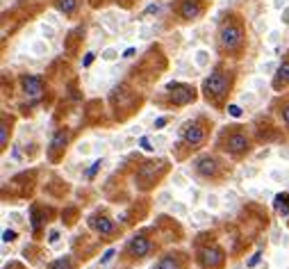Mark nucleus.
<instances>
[{"instance_id":"f257e3e1","label":"nucleus","mask_w":289,"mask_h":269,"mask_svg":"<svg viewBox=\"0 0 289 269\" xmlns=\"http://www.w3.org/2000/svg\"><path fill=\"white\" fill-rule=\"evenodd\" d=\"M228 87H230V80L225 78V73H221V71H214L210 75V78L205 80V85H203V89H205V96L207 98H212L214 103H217L221 96H225L228 94Z\"/></svg>"},{"instance_id":"aec40b11","label":"nucleus","mask_w":289,"mask_h":269,"mask_svg":"<svg viewBox=\"0 0 289 269\" xmlns=\"http://www.w3.org/2000/svg\"><path fill=\"white\" fill-rule=\"evenodd\" d=\"M103 57H105V59H114V57H116V53H114L112 48H110V50H105V55H103Z\"/></svg>"},{"instance_id":"20e7f679","label":"nucleus","mask_w":289,"mask_h":269,"mask_svg":"<svg viewBox=\"0 0 289 269\" xmlns=\"http://www.w3.org/2000/svg\"><path fill=\"white\" fill-rule=\"evenodd\" d=\"M205 137V130L200 128V123L198 121H194V123H187L182 128V142L187 146H198L200 142H203Z\"/></svg>"},{"instance_id":"dca6fc26","label":"nucleus","mask_w":289,"mask_h":269,"mask_svg":"<svg viewBox=\"0 0 289 269\" xmlns=\"http://www.w3.org/2000/svg\"><path fill=\"white\" fill-rule=\"evenodd\" d=\"M50 269H71V260H68V258H62V260H57V263H53L50 265Z\"/></svg>"},{"instance_id":"2eb2a0df","label":"nucleus","mask_w":289,"mask_h":269,"mask_svg":"<svg viewBox=\"0 0 289 269\" xmlns=\"http://www.w3.org/2000/svg\"><path fill=\"white\" fill-rule=\"evenodd\" d=\"M75 5H78V0H57V7L64 14H71L75 9Z\"/></svg>"},{"instance_id":"0eeeda50","label":"nucleus","mask_w":289,"mask_h":269,"mask_svg":"<svg viewBox=\"0 0 289 269\" xmlns=\"http://www.w3.org/2000/svg\"><path fill=\"white\" fill-rule=\"evenodd\" d=\"M217 167H219V162L214 158H210V155H205V158H200L196 162V169H198V173H200V176H212V173H214V171H217Z\"/></svg>"},{"instance_id":"f03ea898","label":"nucleus","mask_w":289,"mask_h":269,"mask_svg":"<svg viewBox=\"0 0 289 269\" xmlns=\"http://www.w3.org/2000/svg\"><path fill=\"white\" fill-rule=\"evenodd\" d=\"M223 148L225 151L235 153V155H239V153L248 151V139H246V135L244 132H230V135H225L223 137Z\"/></svg>"},{"instance_id":"ddd939ff","label":"nucleus","mask_w":289,"mask_h":269,"mask_svg":"<svg viewBox=\"0 0 289 269\" xmlns=\"http://www.w3.org/2000/svg\"><path fill=\"white\" fill-rule=\"evenodd\" d=\"M276 210L280 215H287L289 212V194H278L276 196Z\"/></svg>"},{"instance_id":"9d476101","label":"nucleus","mask_w":289,"mask_h":269,"mask_svg":"<svg viewBox=\"0 0 289 269\" xmlns=\"http://www.w3.org/2000/svg\"><path fill=\"white\" fill-rule=\"evenodd\" d=\"M23 89H25V94H30V96H37V94L41 92V80L32 78V75H25V78H23Z\"/></svg>"},{"instance_id":"1a4fd4ad","label":"nucleus","mask_w":289,"mask_h":269,"mask_svg":"<svg viewBox=\"0 0 289 269\" xmlns=\"http://www.w3.org/2000/svg\"><path fill=\"white\" fill-rule=\"evenodd\" d=\"M180 253H171V256H164L157 263V269H184L182 263H180Z\"/></svg>"},{"instance_id":"4468645a","label":"nucleus","mask_w":289,"mask_h":269,"mask_svg":"<svg viewBox=\"0 0 289 269\" xmlns=\"http://www.w3.org/2000/svg\"><path fill=\"white\" fill-rule=\"evenodd\" d=\"M289 82V64L285 62L280 69H278V80H276V87H280V85H287Z\"/></svg>"},{"instance_id":"f3484780","label":"nucleus","mask_w":289,"mask_h":269,"mask_svg":"<svg viewBox=\"0 0 289 269\" xmlns=\"http://www.w3.org/2000/svg\"><path fill=\"white\" fill-rule=\"evenodd\" d=\"M283 121L289 125V105H285V107H283Z\"/></svg>"},{"instance_id":"6e6552de","label":"nucleus","mask_w":289,"mask_h":269,"mask_svg":"<svg viewBox=\"0 0 289 269\" xmlns=\"http://www.w3.org/2000/svg\"><path fill=\"white\" fill-rule=\"evenodd\" d=\"M180 14H182V19H196L200 14V7L196 5V0H184L182 7H180Z\"/></svg>"},{"instance_id":"f8f14e48","label":"nucleus","mask_w":289,"mask_h":269,"mask_svg":"<svg viewBox=\"0 0 289 269\" xmlns=\"http://www.w3.org/2000/svg\"><path fill=\"white\" fill-rule=\"evenodd\" d=\"M64 144H66V132H64V130H59L57 135H55L53 144H50V155L55 158V151H57V148H66Z\"/></svg>"},{"instance_id":"9b49d317","label":"nucleus","mask_w":289,"mask_h":269,"mask_svg":"<svg viewBox=\"0 0 289 269\" xmlns=\"http://www.w3.org/2000/svg\"><path fill=\"white\" fill-rule=\"evenodd\" d=\"M91 223H93V228L98 230L100 235H110V233L114 230V223L110 221V219H105V217H100V221H98V219H93Z\"/></svg>"},{"instance_id":"412c9836","label":"nucleus","mask_w":289,"mask_h":269,"mask_svg":"<svg viewBox=\"0 0 289 269\" xmlns=\"http://www.w3.org/2000/svg\"><path fill=\"white\" fill-rule=\"evenodd\" d=\"M164 123H166V119H157V121H155V128H162Z\"/></svg>"},{"instance_id":"a211bd4d","label":"nucleus","mask_w":289,"mask_h":269,"mask_svg":"<svg viewBox=\"0 0 289 269\" xmlns=\"http://www.w3.org/2000/svg\"><path fill=\"white\" fill-rule=\"evenodd\" d=\"M14 237H16V233H14V230H5V242H12Z\"/></svg>"},{"instance_id":"423d86ee","label":"nucleus","mask_w":289,"mask_h":269,"mask_svg":"<svg viewBox=\"0 0 289 269\" xmlns=\"http://www.w3.org/2000/svg\"><path fill=\"white\" fill-rule=\"evenodd\" d=\"M200 263H203L205 269H219L221 265H223V253H221L219 249H212V253L210 251H205L203 256H200Z\"/></svg>"},{"instance_id":"39448f33","label":"nucleus","mask_w":289,"mask_h":269,"mask_svg":"<svg viewBox=\"0 0 289 269\" xmlns=\"http://www.w3.org/2000/svg\"><path fill=\"white\" fill-rule=\"evenodd\" d=\"M125 251H128L130 258H144V256H148V251H151V242H148V237L137 235L128 242V249Z\"/></svg>"},{"instance_id":"7ed1b4c3","label":"nucleus","mask_w":289,"mask_h":269,"mask_svg":"<svg viewBox=\"0 0 289 269\" xmlns=\"http://www.w3.org/2000/svg\"><path fill=\"white\" fill-rule=\"evenodd\" d=\"M221 44H223L228 50H235V48H239V44H242V30H239L235 23L225 25L223 30H221Z\"/></svg>"},{"instance_id":"6ab92c4d","label":"nucleus","mask_w":289,"mask_h":269,"mask_svg":"<svg viewBox=\"0 0 289 269\" xmlns=\"http://www.w3.org/2000/svg\"><path fill=\"white\" fill-rule=\"evenodd\" d=\"M228 110H230V114H232V117H239V114H242V110H239L237 105H230Z\"/></svg>"}]
</instances>
